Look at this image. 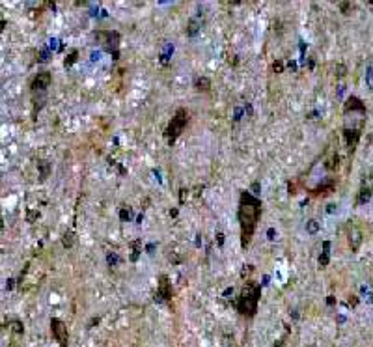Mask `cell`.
<instances>
[{
  "label": "cell",
  "mask_w": 373,
  "mask_h": 347,
  "mask_svg": "<svg viewBox=\"0 0 373 347\" xmlns=\"http://www.w3.org/2000/svg\"><path fill=\"white\" fill-rule=\"evenodd\" d=\"M49 49H51V51H56V49H58V39H51V41H49Z\"/></svg>",
  "instance_id": "obj_22"
},
{
  "label": "cell",
  "mask_w": 373,
  "mask_h": 347,
  "mask_svg": "<svg viewBox=\"0 0 373 347\" xmlns=\"http://www.w3.org/2000/svg\"><path fill=\"white\" fill-rule=\"evenodd\" d=\"M202 28V21L198 19V17H192L190 21H188V24H186V36H196L198 34V30Z\"/></svg>",
  "instance_id": "obj_11"
},
{
  "label": "cell",
  "mask_w": 373,
  "mask_h": 347,
  "mask_svg": "<svg viewBox=\"0 0 373 347\" xmlns=\"http://www.w3.org/2000/svg\"><path fill=\"white\" fill-rule=\"evenodd\" d=\"M75 60H77V51H73V53H71L69 56L65 58V68H69V66L75 62Z\"/></svg>",
  "instance_id": "obj_20"
},
{
  "label": "cell",
  "mask_w": 373,
  "mask_h": 347,
  "mask_svg": "<svg viewBox=\"0 0 373 347\" xmlns=\"http://www.w3.org/2000/svg\"><path fill=\"white\" fill-rule=\"evenodd\" d=\"M366 84L373 90V68H368V71H366Z\"/></svg>",
  "instance_id": "obj_18"
},
{
  "label": "cell",
  "mask_w": 373,
  "mask_h": 347,
  "mask_svg": "<svg viewBox=\"0 0 373 347\" xmlns=\"http://www.w3.org/2000/svg\"><path fill=\"white\" fill-rule=\"evenodd\" d=\"M306 230H308V233H315V231L319 230V224H317V220H308V224H306Z\"/></svg>",
  "instance_id": "obj_17"
},
{
  "label": "cell",
  "mask_w": 373,
  "mask_h": 347,
  "mask_svg": "<svg viewBox=\"0 0 373 347\" xmlns=\"http://www.w3.org/2000/svg\"><path fill=\"white\" fill-rule=\"evenodd\" d=\"M267 235H269V239H274V230H272V228H271V230H269V231H267Z\"/></svg>",
  "instance_id": "obj_24"
},
{
  "label": "cell",
  "mask_w": 373,
  "mask_h": 347,
  "mask_svg": "<svg viewBox=\"0 0 373 347\" xmlns=\"http://www.w3.org/2000/svg\"><path fill=\"white\" fill-rule=\"evenodd\" d=\"M259 213H261V202L257 200L254 194H250L249 191H243L241 202H239V222H241L243 248L249 247L250 241H252Z\"/></svg>",
  "instance_id": "obj_1"
},
{
  "label": "cell",
  "mask_w": 373,
  "mask_h": 347,
  "mask_svg": "<svg viewBox=\"0 0 373 347\" xmlns=\"http://www.w3.org/2000/svg\"><path fill=\"white\" fill-rule=\"evenodd\" d=\"M120 216H122V220H125V218L129 220V218H131V213H129V211H125V209H122V213H120Z\"/></svg>",
  "instance_id": "obj_23"
},
{
  "label": "cell",
  "mask_w": 373,
  "mask_h": 347,
  "mask_svg": "<svg viewBox=\"0 0 373 347\" xmlns=\"http://www.w3.org/2000/svg\"><path fill=\"white\" fill-rule=\"evenodd\" d=\"M274 69H276V71H282V64H274Z\"/></svg>",
  "instance_id": "obj_26"
},
{
  "label": "cell",
  "mask_w": 373,
  "mask_h": 347,
  "mask_svg": "<svg viewBox=\"0 0 373 347\" xmlns=\"http://www.w3.org/2000/svg\"><path fill=\"white\" fill-rule=\"evenodd\" d=\"M107 262H109V265H118V256L116 254H109V258H107Z\"/></svg>",
  "instance_id": "obj_21"
},
{
  "label": "cell",
  "mask_w": 373,
  "mask_h": 347,
  "mask_svg": "<svg viewBox=\"0 0 373 347\" xmlns=\"http://www.w3.org/2000/svg\"><path fill=\"white\" fill-rule=\"evenodd\" d=\"M217 237H218V245H222V243H224V235H222V233H218Z\"/></svg>",
  "instance_id": "obj_25"
},
{
  "label": "cell",
  "mask_w": 373,
  "mask_h": 347,
  "mask_svg": "<svg viewBox=\"0 0 373 347\" xmlns=\"http://www.w3.org/2000/svg\"><path fill=\"white\" fill-rule=\"evenodd\" d=\"M38 166L41 168V179H47V176H49V170H51V166H49V162L45 161H39Z\"/></svg>",
  "instance_id": "obj_15"
},
{
  "label": "cell",
  "mask_w": 373,
  "mask_h": 347,
  "mask_svg": "<svg viewBox=\"0 0 373 347\" xmlns=\"http://www.w3.org/2000/svg\"><path fill=\"white\" fill-rule=\"evenodd\" d=\"M186 120H188L186 110L185 108H179L178 112H176V116L170 120L168 127H166V140H168L170 144L183 133V129H185V125H186Z\"/></svg>",
  "instance_id": "obj_3"
},
{
  "label": "cell",
  "mask_w": 373,
  "mask_h": 347,
  "mask_svg": "<svg viewBox=\"0 0 373 347\" xmlns=\"http://www.w3.org/2000/svg\"><path fill=\"white\" fill-rule=\"evenodd\" d=\"M259 293H261V287L254 282H249V284L243 287L241 297L237 301V308L241 312L243 316L252 317L257 312V301H259Z\"/></svg>",
  "instance_id": "obj_2"
},
{
  "label": "cell",
  "mask_w": 373,
  "mask_h": 347,
  "mask_svg": "<svg viewBox=\"0 0 373 347\" xmlns=\"http://www.w3.org/2000/svg\"><path fill=\"white\" fill-rule=\"evenodd\" d=\"M51 80H53L51 73L49 71H41V73H38V77L32 80V90L34 92H45L47 88L51 86Z\"/></svg>",
  "instance_id": "obj_6"
},
{
  "label": "cell",
  "mask_w": 373,
  "mask_h": 347,
  "mask_svg": "<svg viewBox=\"0 0 373 347\" xmlns=\"http://www.w3.org/2000/svg\"><path fill=\"white\" fill-rule=\"evenodd\" d=\"M99 38L103 39V43H105V47L109 49L110 53L114 51V54H116L118 41H120V36H118V32H99Z\"/></svg>",
  "instance_id": "obj_7"
},
{
  "label": "cell",
  "mask_w": 373,
  "mask_h": 347,
  "mask_svg": "<svg viewBox=\"0 0 373 347\" xmlns=\"http://www.w3.org/2000/svg\"><path fill=\"white\" fill-rule=\"evenodd\" d=\"M372 194H373V170L370 172V176L362 181V187H360L358 196H357V204H358V206L366 204V202L372 198Z\"/></svg>",
  "instance_id": "obj_5"
},
{
  "label": "cell",
  "mask_w": 373,
  "mask_h": 347,
  "mask_svg": "<svg viewBox=\"0 0 373 347\" xmlns=\"http://www.w3.org/2000/svg\"><path fill=\"white\" fill-rule=\"evenodd\" d=\"M323 247H325V252L319 256V263H321V265H326V263H328V248H330V243H325Z\"/></svg>",
  "instance_id": "obj_16"
},
{
  "label": "cell",
  "mask_w": 373,
  "mask_h": 347,
  "mask_svg": "<svg viewBox=\"0 0 373 347\" xmlns=\"http://www.w3.org/2000/svg\"><path fill=\"white\" fill-rule=\"evenodd\" d=\"M172 53H174V45H172V43H166L163 49V53H161V64H168Z\"/></svg>",
  "instance_id": "obj_13"
},
{
  "label": "cell",
  "mask_w": 373,
  "mask_h": 347,
  "mask_svg": "<svg viewBox=\"0 0 373 347\" xmlns=\"http://www.w3.org/2000/svg\"><path fill=\"white\" fill-rule=\"evenodd\" d=\"M51 331H53L55 340L60 344V347L67 346V327H65L60 319H53V321H51Z\"/></svg>",
  "instance_id": "obj_4"
},
{
  "label": "cell",
  "mask_w": 373,
  "mask_h": 347,
  "mask_svg": "<svg viewBox=\"0 0 373 347\" xmlns=\"http://www.w3.org/2000/svg\"><path fill=\"white\" fill-rule=\"evenodd\" d=\"M73 241H75V237H73V231H67V233L63 235V247H71V245H73Z\"/></svg>",
  "instance_id": "obj_19"
},
{
  "label": "cell",
  "mask_w": 373,
  "mask_h": 347,
  "mask_svg": "<svg viewBox=\"0 0 373 347\" xmlns=\"http://www.w3.org/2000/svg\"><path fill=\"white\" fill-rule=\"evenodd\" d=\"M332 191H334V179L328 178L315 189V194H328V193H332Z\"/></svg>",
  "instance_id": "obj_12"
},
{
  "label": "cell",
  "mask_w": 373,
  "mask_h": 347,
  "mask_svg": "<svg viewBox=\"0 0 373 347\" xmlns=\"http://www.w3.org/2000/svg\"><path fill=\"white\" fill-rule=\"evenodd\" d=\"M347 112H366V107L358 97H349L347 103H345V114Z\"/></svg>",
  "instance_id": "obj_10"
},
{
  "label": "cell",
  "mask_w": 373,
  "mask_h": 347,
  "mask_svg": "<svg viewBox=\"0 0 373 347\" xmlns=\"http://www.w3.org/2000/svg\"><path fill=\"white\" fill-rule=\"evenodd\" d=\"M209 86H211V82H209V78H207V77L196 78V88H198V90H202V92H207V90H209Z\"/></svg>",
  "instance_id": "obj_14"
},
{
  "label": "cell",
  "mask_w": 373,
  "mask_h": 347,
  "mask_svg": "<svg viewBox=\"0 0 373 347\" xmlns=\"http://www.w3.org/2000/svg\"><path fill=\"white\" fill-rule=\"evenodd\" d=\"M360 243H362V233H360V230H358L357 226H351V228H349L351 250H353V252H357L358 248H360Z\"/></svg>",
  "instance_id": "obj_8"
},
{
  "label": "cell",
  "mask_w": 373,
  "mask_h": 347,
  "mask_svg": "<svg viewBox=\"0 0 373 347\" xmlns=\"http://www.w3.org/2000/svg\"><path fill=\"white\" fill-rule=\"evenodd\" d=\"M360 133L362 131H358V129H345V142H347V147H349L351 151L357 147L358 144V139H360Z\"/></svg>",
  "instance_id": "obj_9"
}]
</instances>
